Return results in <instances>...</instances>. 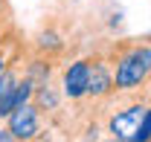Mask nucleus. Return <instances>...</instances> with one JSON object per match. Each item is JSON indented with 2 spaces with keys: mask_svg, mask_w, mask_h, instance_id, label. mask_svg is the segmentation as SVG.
<instances>
[{
  "mask_svg": "<svg viewBox=\"0 0 151 142\" xmlns=\"http://www.w3.org/2000/svg\"><path fill=\"white\" fill-rule=\"evenodd\" d=\"M102 52L113 67L116 93H142L151 87V38L111 41Z\"/></svg>",
  "mask_w": 151,
  "mask_h": 142,
  "instance_id": "1",
  "label": "nucleus"
},
{
  "mask_svg": "<svg viewBox=\"0 0 151 142\" xmlns=\"http://www.w3.org/2000/svg\"><path fill=\"white\" fill-rule=\"evenodd\" d=\"M6 125L18 142H50V133L44 131V113L35 102L18 105L6 116Z\"/></svg>",
  "mask_w": 151,
  "mask_h": 142,
  "instance_id": "2",
  "label": "nucleus"
},
{
  "mask_svg": "<svg viewBox=\"0 0 151 142\" xmlns=\"http://www.w3.org/2000/svg\"><path fill=\"white\" fill-rule=\"evenodd\" d=\"M90 64H93V55H84V58H73V61L61 70V90H64L67 102H81V99H87Z\"/></svg>",
  "mask_w": 151,
  "mask_h": 142,
  "instance_id": "3",
  "label": "nucleus"
},
{
  "mask_svg": "<svg viewBox=\"0 0 151 142\" xmlns=\"http://www.w3.org/2000/svg\"><path fill=\"white\" fill-rule=\"evenodd\" d=\"M116 93V81H113V67L108 55L102 49L93 52V64H90V87H87V99L90 102H108Z\"/></svg>",
  "mask_w": 151,
  "mask_h": 142,
  "instance_id": "4",
  "label": "nucleus"
},
{
  "mask_svg": "<svg viewBox=\"0 0 151 142\" xmlns=\"http://www.w3.org/2000/svg\"><path fill=\"white\" fill-rule=\"evenodd\" d=\"M29 49H32V52H41V55H50V58H61V55H67V41H64V35L50 23V26H41L35 35H32Z\"/></svg>",
  "mask_w": 151,
  "mask_h": 142,
  "instance_id": "5",
  "label": "nucleus"
},
{
  "mask_svg": "<svg viewBox=\"0 0 151 142\" xmlns=\"http://www.w3.org/2000/svg\"><path fill=\"white\" fill-rule=\"evenodd\" d=\"M148 139H151V107L145 113V119H142V125H139V133H137L134 142H148Z\"/></svg>",
  "mask_w": 151,
  "mask_h": 142,
  "instance_id": "6",
  "label": "nucleus"
},
{
  "mask_svg": "<svg viewBox=\"0 0 151 142\" xmlns=\"http://www.w3.org/2000/svg\"><path fill=\"white\" fill-rule=\"evenodd\" d=\"M12 32H15V23H12V20H0V47L9 41Z\"/></svg>",
  "mask_w": 151,
  "mask_h": 142,
  "instance_id": "7",
  "label": "nucleus"
},
{
  "mask_svg": "<svg viewBox=\"0 0 151 142\" xmlns=\"http://www.w3.org/2000/svg\"><path fill=\"white\" fill-rule=\"evenodd\" d=\"M0 142H18V139H15V133L9 131V125H3V128H0Z\"/></svg>",
  "mask_w": 151,
  "mask_h": 142,
  "instance_id": "8",
  "label": "nucleus"
},
{
  "mask_svg": "<svg viewBox=\"0 0 151 142\" xmlns=\"http://www.w3.org/2000/svg\"><path fill=\"white\" fill-rule=\"evenodd\" d=\"M99 142H122V139H116V136H111V133H108L105 139H99Z\"/></svg>",
  "mask_w": 151,
  "mask_h": 142,
  "instance_id": "9",
  "label": "nucleus"
},
{
  "mask_svg": "<svg viewBox=\"0 0 151 142\" xmlns=\"http://www.w3.org/2000/svg\"><path fill=\"white\" fill-rule=\"evenodd\" d=\"M148 142H151V139H148Z\"/></svg>",
  "mask_w": 151,
  "mask_h": 142,
  "instance_id": "10",
  "label": "nucleus"
}]
</instances>
